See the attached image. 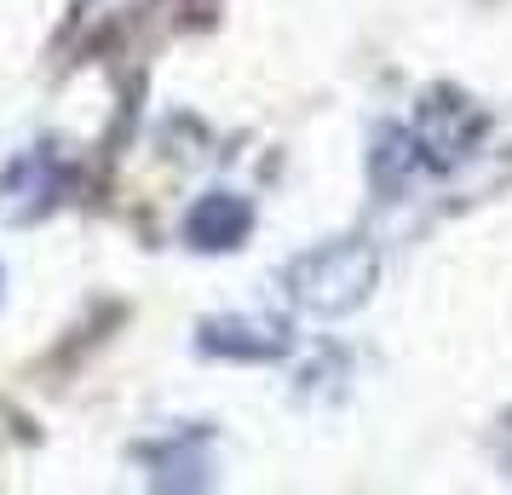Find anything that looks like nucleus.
I'll return each mask as SVG.
<instances>
[{"label":"nucleus","mask_w":512,"mask_h":495,"mask_svg":"<svg viewBox=\"0 0 512 495\" xmlns=\"http://www.w3.org/2000/svg\"><path fill=\"white\" fill-rule=\"evenodd\" d=\"M374 277H380V260H374L369 242L357 236H340V242H323L282 271V288L288 300L311 317H346L369 300Z\"/></svg>","instance_id":"f257e3e1"},{"label":"nucleus","mask_w":512,"mask_h":495,"mask_svg":"<svg viewBox=\"0 0 512 495\" xmlns=\"http://www.w3.org/2000/svg\"><path fill=\"white\" fill-rule=\"evenodd\" d=\"M484 127H489L484 110H478L472 98H455V93H432V98L415 110L420 156H426V167H438V173L461 167V156H466L478 139H484Z\"/></svg>","instance_id":"f03ea898"},{"label":"nucleus","mask_w":512,"mask_h":495,"mask_svg":"<svg viewBox=\"0 0 512 495\" xmlns=\"http://www.w3.org/2000/svg\"><path fill=\"white\" fill-rule=\"evenodd\" d=\"M248 231H254V208H248L236 190H208V196L185 213V242L190 248H202V254L242 248Z\"/></svg>","instance_id":"7ed1b4c3"},{"label":"nucleus","mask_w":512,"mask_h":495,"mask_svg":"<svg viewBox=\"0 0 512 495\" xmlns=\"http://www.w3.org/2000/svg\"><path fill=\"white\" fill-rule=\"evenodd\" d=\"M202 352L265 363V357L288 352V329L282 323H265V317H219V323H202Z\"/></svg>","instance_id":"20e7f679"},{"label":"nucleus","mask_w":512,"mask_h":495,"mask_svg":"<svg viewBox=\"0 0 512 495\" xmlns=\"http://www.w3.org/2000/svg\"><path fill=\"white\" fill-rule=\"evenodd\" d=\"M420 167H426V156H420L415 127H380V133H374L369 179H374V190H380V196H397V190L409 185Z\"/></svg>","instance_id":"39448f33"},{"label":"nucleus","mask_w":512,"mask_h":495,"mask_svg":"<svg viewBox=\"0 0 512 495\" xmlns=\"http://www.w3.org/2000/svg\"><path fill=\"white\" fill-rule=\"evenodd\" d=\"M52 190H58L52 156L47 150H29L24 162L0 179V213H6V219H29V213H41L52 202Z\"/></svg>","instance_id":"423d86ee"}]
</instances>
